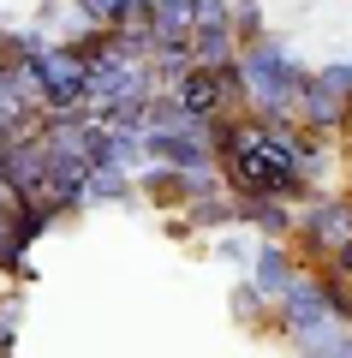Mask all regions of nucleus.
I'll return each instance as SVG.
<instances>
[{"mask_svg": "<svg viewBox=\"0 0 352 358\" xmlns=\"http://www.w3.org/2000/svg\"><path fill=\"white\" fill-rule=\"evenodd\" d=\"M239 72H245V96H251V114L263 120H299V90L311 78V66L275 36H257L239 48Z\"/></svg>", "mask_w": 352, "mask_h": 358, "instance_id": "obj_1", "label": "nucleus"}, {"mask_svg": "<svg viewBox=\"0 0 352 358\" xmlns=\"http://www.w3.org/2000/svg\"><path fill=\"white\" fill-rule=\"evenodd\" d=\"M239 227H251L257 239H293L299 203L293 197H239Z\"/></svg>", "mask_w": 352, "mask_h": 358, "instance_id": "obj_7", "label": "nucleus"}, {"mask_svg": "<svg viewBox=\"0 0 352 358\" xmlns=\"http://www.w3.org/2000/svg\"><path fill=\"white\" fill-rule=\"evenodd\" d=\"M84 192H90V203H138V173L132 167H90V179H84Z\"/></svg>", "mask_w": 352, "mask_h": 358, "instance_id": "obj_9", "label": "nucleus"}, {"mask_svg": "<svg viewBox=\"0 0 352 358\" xmlns=\"http://www.w3.org/2000/svg\"><path fill=\"white\" fill-rule=\"evenodd\" d=\"M18 346V299H0V352Z\"/></svg>", "mask_w": 352, "mask_h": 358, "instance_id": "obj_18", "label": "nucleus"}, {"mask_svg": "<svg viewBox=\"0 0 352 358\" xmlns=\"http://www.w3.org/2000/svg\"><path fill=\"white\" fill-rule=\"evenodd\" d=\"M150 24H155V42H191V30H197V6H191V0H155Z\"/></svg>", "mask_w": 352, "mask_h": 358, "instance_id": "obj_10", "label": "nucleus"}, {"mask_svg": "<svg viewBox=\"0 0 352 358\" xmlns=\"http://www.w3.org/2000/svg\"><path fill=\"white\" fill-rule=\"evenodd\" d=\"M24 233H18V209H6L0 203V275H30V263H24Z\"/></svg>", "mask_w": 352, "mask_h": 358, "instance_id": "obj_13", "label": "nucleus"}, {"mask_svg": "<svg viewBox=\"0 0 352 358\" xmlns=\"http://www.w3.org/2000/svg\"><path fill=\"white\" fill-rule=\"evenodd\" d=\"M179 215L191 221V233H221V227H239V197H233V185H221L209 197L179 203Z\"/></svg>", "mask_w": 352, "mask_h": 358, "instance_id": "obj_8", "label": "nucleus"}, {"mask_svg": "<svg viewBox=\"0 0 352 358\" xmlns=\"http://www.w3.org/2000/svg\"><path fill=\"white\" fill-rule=\"evenodd\" d=\"M233 317H239L245 329H269V317H275V299H269L263 287H257L251 275H245V281L233 287Z\"/></svg>", "mask_w": 352, "mask_h": 358, "instance_id": "obj_12", "label": "nucleus"}, {"mask_svg": "<svg viewBox=\"0 0 352 358\" xmlns=\"http://www.w3.org/2000/svg\"><path fill=\"white\" fill-rule=\"evenodd\" d=\"M233 30H239V42L269 36V13H263V0H233Z\"/></svg>", "mask_w": 352, "mask_h": 358, "instance_id": "obj_14", "label": "nucleus"}, {"mask_svg": "<svg viewBox=\"0 0 352 358\" xmlns=\"http://www.w3.org/2000/svg\"><path fill=\"white\" fill-rule=\"evenodd\" d=\"M346 150H352V120H346Z\"/></svg>", "mask_w": 352, "mask_h": 358, "instance_id": "obj_20", "label": "nucleus"}, {"mask_svg": "<svg viewBox=\"0 0 352 358\" xmlns=\"http://www.w3.org/2000/svg\"><path fill=\"white\" fill-rule=\"evenodd\" d=\"M251 251H257V245H245V239H233V227H221V233H215V257H221V263H251Z\"/></svg>", "mask_w": 352, "mask_h": 358, "instance_id": "obj_17", "label": "nucleus"}, {"mask_svg": "<svg viewBox=\"0 0 352 358\" xmlns=\"http://www.w3.org/2000/svg\"><path fill=\"white\" fill-rule=\"evenodd\" d=\"M42 84H48V114H78L90 90V60L72 42H48V54H36Z\"/></svg>", "mask_w": 352, "mask_h": 358, "instance_id": "obj_3", "label": "nucleus"}, {"mask_svg": "<svg viewBox=\"0 0 352 358\" xmlns=\"http://www.w3.org/2000/svg\"><path fill=\"white\" fill-rule=\"evenodd\" d=\"M239 30L227 24V30H197V36H191V54H197V66H233L239 60Z\"/></svg>", "mask_w": 352, "mask_h": 358, "instance_id": "obj_11", "label": "nucleus"}, {"mask_svg": "<svg viewBox=\"0 0 352 358\" xmlns=\"http://www.w3.org/2000/svg\"><path fill=\"white\" fill-rule=\"evenodd\" d=\"M179 108H185L191 120H227L233 108H227V84H221V66H191L185 78H179Z\"/></svg>", "mask_w": 352, "mask_h": 358, "instance_id": "obj_6", "label": "nucleus"}, {"mask_svg": "<svg viewBox=\"0 0 352 358\" xmlns=\"http://www.w3.org/2000/svg\"><path fill=\"white\" fill-rule=\"evenodd\" d=\"M346 120H352V102L328 96V90L316 84V72H311V78H304V90H299V126H304V131H316V138L346 143Z\"/></svg>", "mask_w": 352, "mask_h": 358, "instance_id": "obj_5", "label": "nucleus"}, {"mask_svg": "<svg viewBox=\"0 0 352 358\" xmlns=\"http://www.w3.org/2000/svg\"><path fill=\"white\" fill-rule=\"evenodd\" d=\"M299 268H304V257H299V245H293V239H257L245 275H251L269 299H281V293L293 287V275H299Z\"/></svg>", "mask_w": 352, "mask_h": 358, "instance_id": "obj_4", "label": "nucleus"}, {"mask_svg": "<svg viewBox=\"0 0 352 358\" xmlns=\"http://www.w3.org/2000/svg\"><path fill=\"white\" fill-rule=\"evenodd\" d=\"M304 263H335L352 251V185H323V192L299 197V227H293Z\"/></svg>", "mask_w": 352, "mask_h": 358, "instance_id": "obj_2", "label": "nucleus"}, {"mask_svg": "<svg viewBox=\"0 0 352 358\" xmlns=\"http://www.w3.org/2000/svg\"><path fill=\"white\" fill-rule=\"evenodd\" d=\"M72 6L90 18V24H113V18L126 13V6H138V0H72Z\"/></svg>", "mask_w": 352, "mask_h": 358, "instance_id": "obj_16", "label": "nucleus"}, {"mask_svg": "<svg viewBox=\"0 0 352 358\" xmlns=\"http://www.w3.org/2000/svg\"><path fill=\"white\" fill-rule=\"evenodd\" d=\"M6 155H13V131H0V173H6Z\"/></svg>", "mask_w": 352, "mask_h": 358, "instance_id": "obj_19", "label": "nucleus"}, {"mask_svg": "<svg viewBox=\"0 0 352 358\" xmlns=\"http://www.w3.org/2000/svg\"><path fill=\"white\" fill-rule=\"evenodd\" d=\"M0 30H6V13H0Z\"/></svg>", "mask_w": 352, "mask_h": 358, "instance_id": "obj_21", "label": "nucleus"}, {"mask_svg": "<svg viewBox=\"0 0 352 358\" xmlns=\"http://www.w3.org/2000/svg\"><path fill=\"white\" fill-rule=\"evenodd\" d=\"M316 84L328 96H340V102H352V60H323L316 66Z\"/></svg>", "mask_w": 352, "mask_h": 358, "instance_id": "obj_15", "label": "nucleus"}]
</instances>
